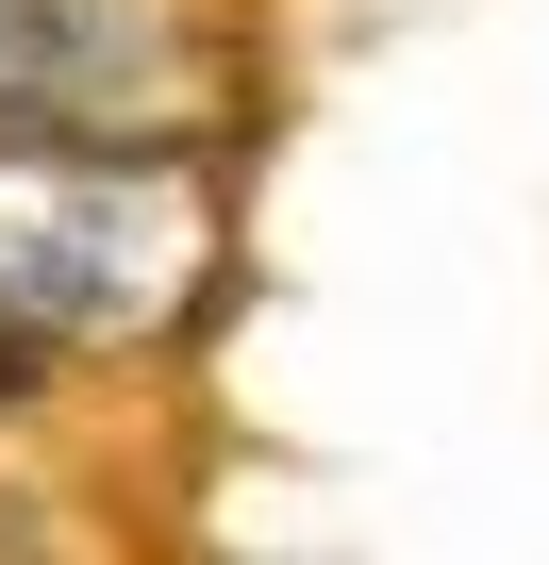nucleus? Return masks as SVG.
I'll use <instances>...</instances> for the list:
<instances>
[{"label": "nucleus", "instance_id": "nucleus-1", "mask_svg": "<svg viewBox=\"0 0 549 565\" xmlns=\"http://www.w3.org/2000/svg\"><path fill=\"white\" fill-rule=\"evenodd\" d=\"M217 167L117 134H0V350H167L217 300Z\"/></svg>", "mask_w": 549, "mask_h": 565}, {"label": "nucleus", "instance_id": "nucleus-2", "mask_svg": "<svg viewBox=\"0 0 549 565\" xmlns=\"http://www.w3.org/2000/svg\"><path fill=\"white\" fill-rule=\"evenodd\" d=\"M200 100H217V51L183 0H0V134L183 150Z\"/></svg>", "mask_w": 549, "mask_h": 565}]
</instances>
